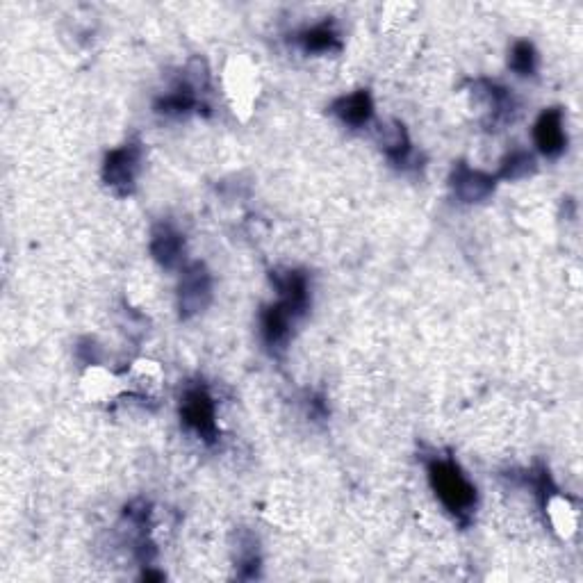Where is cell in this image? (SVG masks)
<instances>
[{"mask_svg": "<svg viewBox=\"0 0 583 583\" xmlns=\"http://www.w3.org/2000/svg\"><path fill=\"white\" fill-rule=\"evenodd\" d=\"M426 472H429V483L435 497L447 508V513L454 515L463 524L470 522L476 511L479 495H476L474 483L463 474L461 465L454 458L433 456L426 463Z\"/></svg>", "mask_w": 583, "mask_h": 583, "instance_id": "1", "label": "cell"}, {"mask_svg": "<svg viewBox=\"0 0 583 583\" xmlns=\"http://www.w3.org/2000/svg\"><path fill=\"white\" fill-rule=\"evenodd\" d=\"M180 417L183 424L190 429L196 438H201L208 445H215L219 438L215 401L205 385H190L180 397Z\"/></svg>", "mask_w": 583, "mask_h": 583, "instance_id": "2", "label": "cell"}, {"mask_svg": "<svg viewBox=\"0 0 583 583\" xmlns=\"http://www.w3.org/2000/svg\"><path fill=\"white\" fill-rule=\"evenodd\" d=\"M142 162V146L128 142L105 155L103 183L117 196H130L135 190V180Z\"/></svg>", "mask_w": 583, "mask_h": 583, "instance_id": "3", "label": "cell"}, {"mask_svg": "<svg viewBox=\"0 0 583 583\" xmlns=\"http://www.w3.org/2000/svg\"><path fill=\"white\" fill-rule=\"evenodd\" d=\"M212 276L203 262H192L185 267L178 285V312L180 319H192L210 306Z\"/></svg>", "mask_w": 583, "mask_h": 583, "instance_id": "4", "label": "cell"}, {"mask_svg": "<svg viewBox=\"0 0 583 583\" xmlns=\"http://www.w3.org/2000/svg\"><path fill=\"white\" fill-rule=\"evenodd\" d=\"M497 178L486 174V171L472 169L470 164L458 162L456 169L451 171V190L463 203H481L495 192Z\"/></svg>", "mask_w": 583, "mask_h": 583, "instance_id": "5", "label": "cell"}, {"mask_svg": "<svg viewBox=\"0 0 583 583\" xmlns=\"http://www.w3.org/2000/svg\"><path fill=\"white\" fill-rule=\"evenodd\" d=\"M533 139H536L538 151L545 158H561L565 146H568V135H565L563 112L558 108H549L540 114L536 126H533Z\"/></svg>", "mask_w": 583, "mask_h": 583, "instance_id": "6", "label": "cell"}, {"mask_svg": "<svg viewBox=\"0 0 583 583\" xmlns=\"http://www.w3.org/2000/svg\"><path fill=\"white\" fill-rule=\"evenodd\" d=\"M272 283L278 290V301L285 303L294 315L303 317L310 306V290L306 274L297 272V269H276L272 272Z\"/></svg>", "mask_w": 583, "mask_h": 583, "instance_id": "7", "label": "cell"}, {"mask_svg": "<svg viewBox=\"0 0 583 583\" xmlns=\"http://www.w3.org/2000/svg\"><path fill=\"white\" fill-rule=\"evenodd\" d=\"M297 315L285 306V303H274V306L265 308L262 312V319H260V326H262V340L269 349L274 351H283L287 340H290V331H292V324L297 322Z\"/></svg>", "mask_w": 583, "mask_h": 583, "instance_id": "8", "label": "cell"}, {"mask_svg": "<svg viewBox=\"0 0 583 583\" xmlns=\"http://www.w3.org/2000/svg\"><path fill=\"white\" fill-rule=\"evenodd\" d=\"M185 251V240L171 224L155 226L151 235V256L164 269H174L180 265Z\"/></svg>", "mask_w": 583, "mask_h": 583, "instance_id": "9", "label": "cell"}, {"mask_svg": "<svg viewBox=\"0 0 583 583\" xmlns=\"http://www.w3.org/2000/svg\"><path fill=\"white\" fill-rule=\"evenodd\" d=\"M331 112L338 117L344 126L349 128H363L374 117V101L367 89H358L349 96H342L333 103Z\"/></svg>", "mask_w": 583, "mask_h": 583, "instance_id": "10", "label": "cell"}, {"mask_svg": "<svg viewBox=\"0 0 583 583\" xmlns=\"http://www.w3.org/2000/svg\"><path fill=\"white\" fill-rule=\"evenodd\" d=\"M297 41L306 53L326 55V53L342 51L340 32H338V28H335L333 21H324V23H317V26H312V28L301 30L297 35Z\"/></svg>", "mask_w": 583, "mask_h": 583, "instance_id": "11", "label": "cell"}, {"mask_svg": "<svg viewBox=\"0 0 583 583\" xmlns=\"http://www.w3.org/2000/svg\"><path fill=\"white\" fill-rule=\"evenodd\" d=\"M381 149L388 155V160L397 164V167H408L410 160H413V146H410V137L406 133L404 123L390 121L388 126H383Z\"/></svg>", "mask_w": 583, "mask_h": 583, "instance_id": "12", "label": "cell"}, {"mask_svg": "<svg viewBox=\"0 0 583 583\" xmlns=\"http://www.w3.org/2000/svg\"><path fill=\"white\" fill-rule=\"evenodd\" d=\"M199 94L201 92H196L190 82L183 80L155 103V110L160 114H167V117H187V114L194 112L201 105Z\"/></svg>", "mask_w": 583, "mask_h": 583, "instance_id": "13", "label": "cell"}, {"mask_svg": "<svg viewBox=\"0 0 583 583\" xmlns=\"http://www.w3.org/2000/svg\"><path fill=\"white\" fill-rule=\"evenodd\" d=\"M538 164H536V155L529 151L517 149L513 153H508L502 160V167H499V174L495 178H504V180H522L536 174Z\"/></svg>", "mask_w": 583, "mask_h": 583, "instance_id": "14", "label": "cell"}, {"mask_svg": "<svg viewBox=\"0 0 583 583\" xmlns=\"http://www.w3.org/2000/svg\"><path fill=\"white\" fill-rule=\"evenodd\" d=\"M508 67H511L517 76H536L538 71V53L536 46L531 41H515L511 48V55H508Z\"/></svg>", "mask_w": 583, "mask_h": 583, "instance_id": "15", "label": "cell"}]
</instances>
